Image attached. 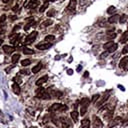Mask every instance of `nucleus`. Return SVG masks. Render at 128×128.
I'll return each instance as SVG.
<instances>
[{"label": "nucleus", "mask_w": 128, "mask_h": 128, "mask_svg": "<svg viewBox=\"0 0 128 128\" xmlns=\"http://www.w3.org/2000/svg\"><path fill=\"white\" fill-rule=\"evenodd\" d=\"M36 96H37L38 98H40V99H50L51 96H52V90L40 88V89L37 90Z\"/></svg>", "instance_id": "nucleus-1"}, {"label": "nucleus", "mask_w": 128, "mask_h": 128, "mask_svg": "<svg viewBox=\"0 0 128 128\" xmlns=\"http://www.w3.org/2000/svg\"><path fill=\"white\" fill-rule=\"evenodd\" d=\"M50 111L52 112H61V111H65L67 110V106L61 103H54L51 105V107L49 108Z\"/></svg>", "instance_id": "nucleus-2"}, {"label": "nucleus", "mask_w": 128, "mask_h": 128, "mask_svg": "<svg viewBox=\"0 0 128 128\" xmlns=\"http://www.w3.org/2000/svg\"><path fill=\"white\" fill-rule=\"evenodd\" d=\"M36 37H37V32H36V31H32L31 33H29V34L27 35V37L25 38L24 43H25L26 45H29V44H31V43L34 42V40L36 39Z\"/></svg>", "instance_id": "nucleus-3"}, {"label": "nucleus", "mask_w": 128, "mask_h": 128, "mask_svg": "<svg viewBox=\"0 0 128 128\" xmlns=\"http://www.w3.org/2000/svg\"><path fill=\"white\" fill-rule=\"evenodd\" d=\"M52 46V43L50 42H40L36 45V48H38L39 50H46V49H49L50 47Z\"/></svg>", "instance_id": "nucleus-4"}, {"label": "nucleus", "mask_w": 128, "mask_h": 128, "mask_svg": "<svg viewBox=\"0 0 128 128\" xmlns=\"http://www.w3.org/2000/svg\"><path fill=\"white\" fill-rule=\"evenodd\" d=\"M93 128H102L103 126V123L102 121L100 120L99 117H96V116H93Z\"/></svg>", "instance_id": "nucleus-5"}, {"label": "nucleus", "mask_w": 128, "mask_h": 128, "mask_svg": "<svg viewBox=\"0 0 128 128\" xmlns=\"http://www.w3.org/2000/svg\"><path fill=\"white\" fill-rule=\"evenodd\" d=\"M108 98H109V94H108V93L104 94V95H103V96H102V97H101V98H100V99L97 101V103H96L95 105H96L98 108H100V107H101V106L104 104V102H106V100H107Z\"/></svg>", "instance_id": "nucleus-6"}, {"label": "nucleus", "mask_w": 128, "mask_h": 128, "mask_svg": "<svg viewBox=\"0 0 128 128\" xmlns=\"http://www.w3.org/2000/svg\"><path fill=\"white\" fill-rule=\"evenodd\" d=\"M76 4H77L76 0H70L69 4H68V6H67V10H68L69 12H74L75 9H76Z\"/></svg>", "instance_id": "nucleus-7"}, {"label": "nucleus", "mask_w": 128, "mask_h": 128, "mask_svg": "<svg viewBox=\"0 0 128 128\" xmlns=\"http://www.w3.org/2000/svg\"><path fill=\"white\" fill-rule=\"evenodd\" d=\"M3 51L6 54H10V53H12V52L15 51V48L13 46H11V45H4L3 46Z\"/></svg>", "instance_id": "nucleus-8"}, {"label": "nucleus", "mask_w": 128, "mask_h": 128, "mask_svg": "<svg viewBox=\"0 0 128 128\" xmlns=\"http://www.w3.org/2000/svg\"><path fill=\"white\" fill-rule=\"evenodd\" d=\"M42 67H43V65H42V63L41 62H39V63H37L33 68H32V70H31V72L32 73H34V74H36V73H38L41 69H42Z\"/></svg>", "instance_id": "nucleus-9"}, {"label": "nucleus", "mask_w": 128, "mask_h": 128, "mask_svg": "<svg viewBox=\"0 0 128 128\" xmlns=\"http://www.w3.org/2000/svg\"><path fill=\"white\" fill-rule=\"evenodd\" d=\"M47 80H48V75H44V76L40 77V78L36 81V85H37V86H40V85H42L43 83H45Z\"/></svg>", "instance_id": "nucleus-10"}, {"label": "nucleus", "mask_w": 128, "mask_h": 128, "mask_svg": "<svg viewBox=\"0 0 128 128\" xmlns=\"http://www.w3.org/2000/svg\"><path fill=\"white\" fill-rule=\"evenodd\" d=\"M81 126H82V128H89L90 127V120H89V118H84L81 121Z\"/></svg>", "instance_id": "nucleus-11"}, {"label": "nucleus", "mask_w": 128, "mask_h": 128, "mask_svg": "<svg viewBox=\"0 0 128 128\" xmlns=\"http://www.w3.org/2000/svg\"><path fill=\"white\" fill-rule=\"evenodd\" d=\"M89 103H90V100H89L87 97H84V98H82V99H81V101H80L81 107H88Z\"/></svg>", "instance_id": "nucleus-12"}, {"label": "nucleus", "mask_w": 128, "mask_h": 128, "mask_svg": "<svg viewBox=\"0 0 128 128\" xmlns=\"http://www.w3.org/2000/svg\"><path fill=\"white\" fill-rule=\"evenodd\" d=\"M71 118H72V120L74 121V122H76L77 120H78V116H79V112L77 111V110H74V111H72L71 112Z\"/></svg>", "instance_id": "nucleus-13"}, {"label": "nucleus", "mask_w": 128, "mask_h": 128, "mask_svg": "<svg viewBox=\"0 0 128 128\" xmlns=\"http://www.w3.org/2000/svg\"><path fill=\"white\" fill-rule=\"evenodd\" d=\"M122 122V118L121 117H116L110 124H109V126L111 127V126H115V125H117V124H120Z\"/></svg>", "instance_id": "nucleus-14"}, {"label": "nucleus", "mask_w": 128, "mask_h": 128, "mask_svg": "<svg viewBox=\"0 0 128 128\" xmlns=\"http://www.w3.org/2000/svg\"><path fill=\"white\" fill-rule=\"evenodd\" d=\"M127 62H128V56H125V57H123V58L120 60V62H119V67H121V68H124V66L127 64Z\"/></svg>", "instance_id": "nucleus-15"}, {"label": "nucleus", "mask_w": 128, "mask_h": 128, "mask_svg": "<svg viewBox=\"0 0 128 128\" xmlns=\"http://www.w3.org/2000/svg\"><path fill=\"white\" fill-rule=\"evenodd\" d=\"M19 38H20V35H19V34H16V35H14L13 37H11V39H10V42H11L12 44L16 45V44L18 43V41H19Z\"/></svg>", "instance_id": "nucleus-16"}, {"label": "nucleus", "mask_w": 128, "mask_h": 128, "mask_svg": "<svg viewBox=\"0 0 128 128\" xmlns=\"http://www.w3.org/2000/svg\"><path fill=\"white\" fill-rule=\"evenodd\" d=\"M118 20H119V15L115 14V15H112V16L108 19V22H109V23H115V22H117Z\"/></svg>", "instance_id": "nucleus-17"}, {"label": "nucleus", "mask_w": 128, "mask_h": 128, "mask_svg": "<svg viewBox=\"0 0 128 128\" xmlns=\"http://www.w3.org/2000/svg\"><path fill=\"white\" fill-rule=\"evenodd\" d=\"M12 89H13V91H14V93L15 94H20V87H19V84L18 83H14L13 85H12Z\"/></svg>", "instance_id": "nucleus-18"}, {"label": "nucleus", "mask_w": 128, "mask_h": 128, "mask_svg": "<svg viewBox=\"0 0 128 128\" xmlns=\"http://www.w3.org/2000/svg\"><path fill=\"white\" fill-rule=\"evenodd\" d=\"M127 41H128V31L124 32L123 35H122V37H121V39H120V42L121 43H126Z\"/></svg>", "instance_id": "nucleus-19"}, {"label": "nucleus", "mask_w": 128, "mask_h": 128, "mask_svg": "<svg viewBox=\"0 0 128 128\" xmlns=\"http://www.w3.org/2000/svg\"><path fill=\"white\" fill-rule=\"evenodd\" d=\"M23 53L26 54V55H30V54L34 53V50H32L31 48H28V47H24L23 48Z\"/></svg>", "instance_id": "nucleus-20"}, {"label": "nucleus", "mask_w": 128, "mask_h": 128, "mask_svg": "<svg viewBox=\"0 0 128 128\" xmlns=\"http://www.w3.org/2000/svg\"><path fill=\"white\" fill-rule=\"evenodd\" d=\"M52 23H53V21H52L51 19H47V20H45V21L42 23V27H47V26H50Z\"/></svg>", "instance_id": "nucleus-21"}, {"label": "nucleus", "mask_w": 128, "mask_h": 128, "mask_svg": "<svg viewBox=\"0 0 128 128\" xmlns=\"http://www.w3.org/2000/svg\"><path fill=\"white\" fill-rule=\"evenodd\" d=\"M113 44H114V42H113V41H109V42H107V43H105V44H104L103 48H104V49H106V50H108L109 48H111V47L113 46Z\"/></svg>", "instance_id": "nucleus-22"}, {"label": "nucleus", "mask_w": 128, "mask_h": 128, "mask_svg": "<svg viewBox=\"0 0 128 128\" xmlns=\"http://www.w3.org/2000/svg\"><path fill=\"white\" fill-rule=\"evenodd\" d=\"M20 59V55L19 54H14L13 56H12V58H11V60H12V63H17V61Z\"/></svg>", "instance_id": "nucleus-23"}, {"label": "nucleus", "mask_w": 128, "mask_h": 128, "mask_svg": "<svg viewBox=\"0 0 128 128\" xmlns=\"http://www.w3.org/2000/svg\"><path fill=\"white\" fill-rule=\"evenodd\" d=\"M62 125H63L64 128H68L69 125H70V122L66 118H62Z\"/></svg>", "instance_id": "nucleus-24"}, {"label": "nucleus", "mask_w": 128, "mask_h": 128, "mask_svg": "<svg viewBox=\"0 0 128 128\" xmlns=\"http://www.w3.org/2000/svg\"><path fill=\"white\" fill-rule=\"evenodd\" d=\"M39 4V1H37V0H32V2L29 4V8H35V7H37V5Z\"/></svg>", "instance_id": "nucleus-25"}, {"label": "nucleus", "mask_w": 128, "mask_h": 128, "mask_svg": "<svg viewBox=\"0 0 128 128\" xmlns=\"http://www.w3.org/2000/svg\"><path fill=\"white\" fill-rule=\"evenodd\" d=\"M30 63H31L30 59H23V60L21 61V65H22V66H28Z\"/></svg>", "instance_id": "nucleus-26"}, {"label": "nucleus", "mask_w": 128, "mask_h": 128, "mask_svg": "<svg viewBox=\"0 0 128 128\" xmlns=\"http://www.w3.org/2000/svg\"><path fill=\"white\" fill-rule=\"evenodd\" d=\"M117 47H118V45H117L116 43H114V44H113V46L107 50V51H108V53H112V52H114V51L117 49Z\"/></svg>", "instance_id": "nucleus-27"}, {"label": "nucleus", "mask_w": 128, "mask_h": 128, "mask_svg": "<svg viewBox=\"0 0 128 128\" xmlns=\"http://www.w3.org/2000/svg\"><path fill=\"white\" fill-rule=\"evenodd\" d=\"M47 8H48V2H46V3H44V4H43V5H42V6L40 7V9H39V11H40V12H44V11H45V10H46Z\"/></svg>", "instance_id": "nucleus-28"}, {"label": "nucleus", "mask_w": 128, "mask_h": 128, "mask_svg": "<svg viewBox=\"0 0 128 128\" xmlns=\"http://www.w3.org/2000/svg\"><path fill=\"white\" fill-rule=\"evenodd\" d=\"M126 20H127V16L126 15H121L120 17H119V22L120 23H125L126 22Z\"/></svg>", "instance_id": "nucleus-29"}, {"label": "nucleus", "mask_w": 128, "mask_h": 128, "mask_svg": "<svg viewBox=\"0 0 128 128\" xmlns=\"http://www.w3.org/2000/svg\"><path fill=\"white\" fill-rule=\"evenodd\" d=\"M116 11V8L114 7V6H110L108 9H107V13L108 14H112V13H114Z\"/></svg>", "instance_id": "nucleus-30"}, {"label": "nucleus", "mask_w": 128, "mask_h": 128, "mask_svg": "<svg viewBox=\"0 0 128 128\" xmlns=\"http://www.w3.org/2000/svg\"><path fill=\"white\" fill-rule=\"evenodd\" d=\"M55 39V36L54 35H47L46 37H45V40L48 42V41H53Z\"/></svg>", "instance_id": "nucleus-31"}, {"label": "nucleus", "mask_w": 128, "mask_h": 128, "mask_svg": "<svg viewBox=\"0 0 128 128\" xmlns=\"http://www.w3.org/2000/svg\"><path fill=\"white\" fill-rule=\"evenodd\" d=\"M99 97H100L99 94H95V95H93V97H92V99H91V102H92V103H95V102L99 99Z\"/></svg>", "instance_id": "nucleus-32"}, {"label": "nucleus", "mask_w": 128, "mask_h": 128, "mask_svg": "<svg viewBox=\"0 0 128 128\" xmlns=\"http://www.w3.org/2000/svg\"><path fill=\"white\" fill-rule=\"evenodd\" d=\"M86 109H87V107H81V109H80V115H81V116H84V115H85Z\"/></svg>", "instance_id": "nucleus-33"}, {"label": "nucleus", "mask_w": 128, "mask_h": 128, "mask_svg": "<svg viewBox=\"0 0 128 128\" xmlns=\"http://www.w3.org/2000/svg\"><path fill=\"white\" fill-rule=\"evenodd\" d=\"M6 18H7V17H6V15H5V14H3V15H1V17H0V25L4 23V21L6 20Z\"/></svg>", "instance_id": "nucleus-34"}, {"label": "nucleus", "mask_w": 128, "mask_h": 128, "mask_svg": "<svg viewBox=\"0 0 128 128\" xmlns=\"http://www.w3.org/2000/svg\"><path fill=\"white\" fill-rule=\"evenodd\" d=\"M128 53V45H125L122 49V54H127Z\"/></svg>", "instance_id": "nucleus-35"}, {"label": "nucleus", "mask_w": 128, "mask_h": 128, "mask_svg": "<svg viewBox=\"0 0 128 128\" xmlns=\"http://www.w3.org/2000/svg\"><path fill=\"white\" fill-rule=\"evenodd\" d=\"M14 67H15V64H13V65H11V66H9V67H7V68L5 69V71H6L7 73H9V72H10V71H11V70H12V69L14 68Z\"/></svg>", "instance_id": "nucleus-36"}, {"label": "nucleus", "mask_w": 128, "mask_h": 128, "mask_svg": "<svg viewBox=\"0 0 128 128\" xmlns=\"http://www.w3.org/2000/svg\"><path fill=\"white\" fill-rule=\"evenodd\" d=\"M20 73H21V74L28 75V74H29V70H27V69H22V70H20Z\"/></svg>", "instance_id": "nucleus-37"}, {"label": "nucleus", "mask_w": 128, "mask_h": 128, "mask_svg": "<svg viewBox=\"0 0 128 128\" xmlns=\"http://www.w3.org/2000/svg\"><path fill=\"white\" fill-rule=\"evenodd\" d=\"M33 25H35V23H34V22H30V23H28V25H27V26H25V27H24V29H25V30H28V28H29V27H31V26H33Z\"/></svg>", "instance_id": "nucleus-38"}, {"label": "nucleus", "mask_w": 128, "mask_h": 128, "mask_svg": "<svg viewBox=\"0 0 128 128\" xmlns=\"http://www.w3.org/2000/svg\"><path fill=\"white\" fill-rule=\"evenodd\" d=\"M13 80H14V82H15V83H18V84H19V83H21V79H20L19 77H14V78H13Z\"/></svg>", "instance_id": "nucleus-39"}, {"label": "nucleus", "mask_w": 128, "mask_h": 128, "mask_svg": "<svg viewBox=\"0 0 128 128\" xmlns=\"http://www.w3.org/2000/svg\"><path fill=\"white\" fill-rule=\"evenodd\" d=\"M67 74H68V75H72V74H73V70H72V69H68V70H67Z\"/></svg>", "instance_id": "nucleus-40"}, {"label": "nucleus", "mask_w": 128, "mask_h": 128, "mask_svg": "<svg viewBox=\"0 0 128 128\" xmlns=\"http://www.w3.org/2000/svg\"><path fill=\"white\" fill-rule=\"evenodd\" d=\"M88 2V0H80V4L81 5H84V4H86Z\"/></svg>", "instance_id": "nucleus-41"}, {"label": "nucleus", "mask_w": 128, "mask_h": 128, "mask_svg": "<svg viewBox=\"0 0 128 128\" xmlns=\"http://www.w3.org/2000/svg\"><path fill=\"white\" fill-rule=\"evenodd\" d=\"M2 2L3 3H6V4H9V3L12 2V0H2Z\"/></svg>", "instance_id": "nucleus-42"}, {"label": "nucleus", "mask_w": 128, "mask_h": 128, "mask_svg": "<svg viewBox=\"0 0 128 128\" xmlns=\"http://www.w3.org/2000/svg\"><path fill=\"white\" fill-rule=\"evenodd\" d=\"M18 10H19V9H18V5H15V6L13 7V11L16 12V11H18Z\"/></svg>", "instance_id": "nucleus-43"}, {"label": "nucleus", "mask_w": 128, "mask_h": 128, "mask_svg": "<svg viewBox=\"0 0 128 128\" xmlns=\"http://www.w3.org/2000/svg\"><path fill=\"white\" fill-rule=\"evenodd\" d=\"M107 54H108V51H107V52H105V53H103V54H101V58L106 57V56H107Z\"/></svg>", "instance_id": "nucleus-44"}, {"label": "nucleus", "mask_w": 128, "mask_h": 128, "mask_svg": "<svg viewBox=\"0 0 128 128\" xmlns=\"http://www.w3.org/2000/svg\"><path fill=\"white\" fill-rule=\"evenodd\" d=\"M19 28H20V26H16V27H14V29H13V31H12V32H15V31H17Z\"/></svg>", "instance_id": "nucleus-45"}, {"label": "nucleus", "mask_w": 128, "mask_h": 128, "mask_svg": "<svg viewBox=\"0 0 128 128\" xmlns=\"http://www.w3.org/2000/svg\"><path fill=\"white\" fill-rule=\"evenodd\" d=\"M123 69H124L125 71H127V70H128V62H127V64L124 66V68H123Z\"/></svg>", "instance_id": "nucleus-46"}, {"label": "nucleus", "mask_w": 128, "mask_h": 128, "mask_svg": "<svg viewBox=\"0 0 128 128\" xmlns=\"http://www.w3.org/2000/svg\"><path fill=\"white\" fill-rule=\"evenodd\" d=\"M88 75H89V73H88V71H86V72L84 73V75H83V76H84V77H87Z\"/></svg>", "instance_id": "nucleus-47"}, {"label": "nucleus", "mask_w": 128, "mask_h": 128, "mask_svg": "<svg viewBox=\"0 0 128 128\" xmlns=\"http://www.w3.org/2000/svg\"><path fill=\"white\" fill-rule=\"evenodd\" d=\"M81 69H82V66H78V67H77V71H80Z\"/></svg>", "instance_id": "nucleus-48"}, {"label": "nucleus", "mask_w": 128, "mask_h": 128, "mask_svg": "<svg viewBox=\"0 0 128 128\" xmlns=\"http://www.w3.org/2000/svg\"><path fill=\"white\" fill-rule=\"evenodd\" d=\"M2 42H3V40H2V39H0V46H1V44H2Z\"/></svg>", "instance_id": "nucleus-49"}, {"label": "nucleus", "mask_w": 128, "mask_h": 128, "mask_svg": "<svg viewBox=\"0 0 128 128\" xmlns=\"http://www.w3.org/2000/svg\"><path fill=\"white\" fill-rule=\"evenodd\" d=\"M31 128H36V127H31Z\"/></svg>", "instance_id": "nucleus-50"}, {"label": "nucleus", "mask_w": 128, "mask_h": 128, "mask_svg": "<svg viewBox=\"0 0 128 128\" xmlns=\"http://www.w3.org/2000/svg\"><path fill=\"white\" fill-rule=\"evenodd\" d=\"M51 1H55V0H51Z\"/></svg>", "instance_id": "nucleus-51"}]
</instances>
